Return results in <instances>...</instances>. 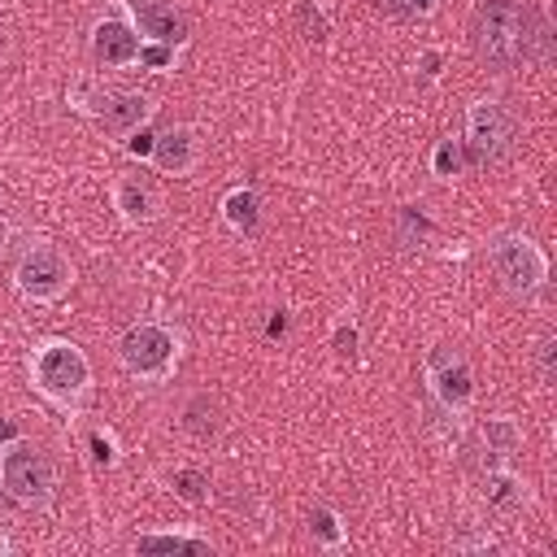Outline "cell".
<instances>
[{
	"instance_id": "cell-22",
	"label": "cell",
	"mask_w": 557,
	"mask_h": 557,
	"mask_svg": "<svg viewBox=\"0 0 557 557\" xmlns=\"http://www.w3.org/2000/svg\"><path fill=\"white\" fill-rule=\"evenodd\" d=\"M139 61L152 65V70H165V65L174 61V48H170V44H161V48H139Z\"/></svg>"
},
{
	"instance_id": "cell-5",
	"label": "cell",
	"mask_w": 557,
	"mask_h": 557,
	"mask_svg": "<svg viewBox=\"0 0 557 557\" xmlns=\"http://www.w3.org/2000/svg\"><path fill=\"white\" fill-rule=\"evenodd\" d=\"M0 479H4V487H9V496H13L17 505H48V496H52V487H57L52 461H48L39 448H26V444H17V448L4 453Z\"/></svg>"
},
{
	"instance_id": "cell-19",
	"label": "cell",
	"mask_w": 557,
	"mask_h": 557,
	"mask_svg": "<svg viewBox=\"0 0 557 557\" xmlns=\"http://www.w3.org/2000/svg\"><path fill=\"white\" fill-rule=\"evenodd\" d=\"M187 426H191L196 435H209V431H218V422H213V405H209V396H196V400H191V409H187Z\"/></svg>"
},
{
	"instance_id": "cell-29",
	"label": "cell",
	"mask_w": 557,
	"mask_h": 557,
	"mask_svg": "<svg viewBox=\"0 0 557 557\" xmlns=\"http://www.w3.org/2000/svg\"><path fill=\"white\" fill-rule=\"evenodd\" d=\"M4 244H9V218H4V205H0V252H4Z\"/></svg>"
},
{
	"instance_id": "cell-15",
	"label": "cell",
	"mask_w": 557,
	"mask_h": 557,
	"mask_svg": "<svg viewBox=\"0 0 557 557\" xmlns=\"http://www.w3.org/2000/svg\"><path fill=\"white\" fill-rule=\"evenodd\" d=\"M222 213H226V222H231L235 231H252L257 218H261V200H257V191L235 187V191L222 200Z\"/></svg>"
},
{
	"instance_id": "cell-13",
	"label": "cell",
	"mask_w": 557,
	"mask_h": 557,
	"mask_svg": "<svg viewBox=\"0 0 557 557\" xmlns=\"http://www.w3.org/2000/svg\"><path fill=\"white\" fill-rule=\"evenodd\" d=\"M191 157H196V148H191V131L187 126H174V131H165V135L152 139V161L165 174H183L191 165Z\"/></svg>"
},
{
	"instance_id": "cell-27",
	"label": "cell",
	"mask_w": 557,
	"mask_h": 557,
	"mask_svg": "<svg viewBox=\"0 0 557 557\" xmlns=\"http://www.w3.org/2000/svg\"><path fill=\"white\" fill-rule=\"evenodd\" d=\"M13 440H17V422L0 413V444H13Z\"/></svg>"
},
{
	"instance_id": "cell-25",
	"label": "cell",
	"mask_w": 557,
	"mask_h": 557,
	"mask_svg": "<svg viewBox=\"0 0 557 557\" xmlns=\"http://www.w3.org/2000/svg\"><path fill=\"white\" fill-rule=\"evenodd\" d=\"M152 139H157V135H148V131H144V135H135L126 148H131L135 157H152Z\"/></svg>"
},
{
	"instance_id": "cell-11",
	"label": "cell",
	"mask_w": 557,
	"mask_h": 557,
	"mask_svg": "<svg viewBox=\"0 0 557 557\" xmlns=\"http://www.w3.org/2000/svg\"><path fill=\"white\" fill-rule=\"evenodd\" d=\"M148 113H152V104H148V96H139V91H113V96L100 100V122H104L109 131H117V135L135 131Z\"/></svg>"
},
{
	"instance_id": "cell-9",
	"label": "cell",
	"mask_w": 557,
	"mask_h": 557,
	"mask_svg": "<svg viewBox=\"0 0 557 557\" xmlns=\"http://www.w3.org/2000/svg\"><path fill=\"white\" fill-rule=\"evenodd\" d=\"M431 387L448 409H466L470 396H474L470 366L461 357H453V352H431Z\"/></svg>"
},
{
	"instance_id": "cell-23",
	"label": "cell",
	"mask_w": 557,
	"mask_h": 557,
	"mask_svg": "<svg viewBox=\"0 0 557 557\" xmlns=\"http://www.w3.org/2000/svg\"><path fill=\"white\" fill-rule=\"evenodd\" d=\"M335 352H339V357H352V352H357V331H352V326H339V331H335Z\"/></svg>"
},
{
	"instance_id": "cell-24",
	"label": "cell",
	"mask_w": 557,
	"mask_h": 557,
	"mask_svg": "<svg viewBox=\"0 0 557 557\" xmlns=\"http://www.w3.org/2000/svg\"><path fill=\"white\" fill-rule=\"evenodd\" d=\"M91 457H96L100 466H109V461H113V444H109V435H100V431L91 435Z\"/></svg>"
},
{
	"instance_id": "cell-17",
	"label": "cell",
	"mask_w": 557,
	"mask_h": 557,
	"mask_svg": "<svg viewBox=\"0 0 557 557\" xmlns=\"http://www.w3.org/2000/svg\"><path fill=\"white\" fill-rule=\"evenodd\" d=\"M174 496L187 500V505H205L209 500V479L200 470H174Z\"/></svg>"
},
{
	"instance_id": "cell-30",
	"label": "cell",
	"mask_w": 557,
	"mask_h": 557,
	"mask_svg": "<svg viewBox=\"0 0 557 557\" xmlns=\"http://www.w3.org/2000/svg\"><path fill=\"white\" fill-rule=\"evenodd\" d=\"M9 500H13V496H9V487H4V479H0V518L9 513Z\"/></svg>"
},
{
	"instance_id": "cell-2",
	"label": "cell",
	"mask_w": 557,
	"mask_h": 557,
	"mask_svg": "<svg viewBox=\"0 0 557 557\" xmlns=\"http://www.w3.org/2000/svg\"><path fill=\"white\" fill-rule=\"evenodd\" d=\"M30 370H35L39 392H48V396H52V400H61V405L78 400V396L87 392V383H91L87 357H83L74 344H65V339H48V344L35 352Z\"/></svg>"
},
{
	"instance_id": "cell-6",
	"label": "cell",
	"mask_w": 557,
	"mask_h": 557,
	"mask_svg": "<svg viewBox=\"0 0 557 557\" xmlns=\"http://www.w3.org/2000/svg\"><path fill=\"white\" fill-rule=\"evenodd\" d=\"M122 361H126V370L131 374H139V379H161V374H170V366H174V357H178V339L165 331V326H152V322H144V326H131L126 335H122Z\"/></svg>"
},
{
	"instance_id": "cell-1",
	"label": "cell",
	"mask_w": 557,
	"mask_h": 557,
	"mask_svg": "<svg viewBox=\"0 0 557 557\" xmlns=\"http://www.w3.org/2000/svg\"><path fill=\"white\" fill-rule=\"evenodd\" d=\"M470 44L479 52L483 65L509 74L518 65L544 61L553 30L548 17L535 4H518V0H483L470 17Z\"/></svg>"
},
{
	"instance_id": "cell-20",
	"label": "cell",
	"mask_w": 557,
	"mask_h": 557,
	"mask_svg": "<svg viewBox=\"0 0 557 557\" xmlns=\"http://www.w3.org/2000/svg\"><path fill=\"white\" fill-rule=\"evenodd\" d=\"M461 170V144H453V139H444L440 148H435V174H444V178H453Z\"/></svg>"
},
{
	"instance_id": "cell-26",
	"label": "cell",
	"mask_w": 557,
	"mask_h": 557,
	"mask_svg": "<svg viewBox=\"0 0 557 557\" xmlns=\"http://www.w3.org/2000/svg\"><path fill=\"white\" fill-rule=\"evenodd\" d=\"M540 370L544 379H553V339H540Z\"/></svg>"
},
{
	"instance_id": "cell-3",
	"label": "cell",
	"mask_w": 557,
	"mask_h": 557,
	"mask_svg": "<svg viewBox=\"0 0 557 557\" xmlns=\"http://www.w3.org/2000/svg\"><path fill=\"white\" fill-rule=\"evenodd\" d=\"M518 131L522 126H518L513 109L500 100H479L466 117V135H470L466 144H470L474 161H505L518 148Z\"/></svg>"
},
{
	"instance_id": "cell-7",
	"label": "cell",
	"mask_w": 557,
	"mask_h": 557,
	"mask_svg": "<svg viewBox=\"0 0 557 557\" xmlns=\"http://www.w3.org/2000/svg\"><path fill=\"white\" fill-rule=\"evenodd\" d=\"M13 278H17V292L22 296H30V300H57L70 287V261L57 248L35 244V248L22 252Z\"/></svg>"
},
{
	"instance_id": "cell-31",
	"label": "cell",
	"mask_w": 557,
	"mask_h": 557,
	"mask_svg": "<svg viewBox=\"0 0 557 557\" xmlns=\"http://www.w3.org/2000/svg\"><path fill=\"white\" fill-rule=\"evenodd\" d=\"M0 57H4V30H0Z\"/></svg>"
},
{
	"instance_id": "cell-8",
	"label": "cell",
	"mask_w": 557,
	"mask_h": 557,
	"mask_svg": "<svg viewBox=\"0 0 557 557\" xmlns=\"http://www.w3.org/2000/svg\"><path fill=\"white\" fill-rule=\"evenodd\" d=\"M131 13L139 22V30L157 44H183L187 39V17L174 0H131Z\"/></svg>"
},
{
	"instance_id": "cell-4",
	"label": "cell",
	"mask_w": 557,
	"mask_h": 557,
	"mask_svg": "<svg viewBox=\"0 0 557 557\" xmlns=\"http://www.w3.org/2000/svg\"><path fill=\"white\" fill-rule=\"evenodd\" d=\"M487 257H492L496 278H500L509 292H535V287L544 283V274H548L544 252H540L527 235H496L492 248H487Z\"/></svg>"
},
{
	"instance_id": "cell-18",
	"label": "cell",
	"mask_w": 557,
	"mask_h": 557,
	"mask_svg": "<svg viewBox=\"0 0 557 557\" xmlns=\"http://www.w3.org/2000/svg\"><path fill=\"white\" fill-rule=\"evenodd\" d=\"M309 531H313L322 544H339V540H344V531H339V518H335L331 509H313V513H309Z\"/></svg>"
},
{
	"instance_id": "cell-14",
	"label": "cell",
	"mask_w": 557,
	"mask_h": 557,
	"mask_svg": "<svg viewBox=\"0 0 557 557\" xmlns=\"http://www.w3.org/2000/svg\"><path fill=\"white\" fill-rule=\"evenodd\" d=\"M483 500H487L492 509H500V513H513V509H522V505H527V487H522L513 474L492 470V474L483 479Z\"/></svg>"
},
{
	"instance_id": "cell-28",
	"label": "cell",
	"mask_w": 557,
	"mask_h": 557,
	"mask_svg": "<svg viewBox=\"0 0 557 557\" xmlns=\"http://www.w3.org/2000/svg\"><path fill=\"white\" fill-rule=\"evenodd\" d=\"M405 4V13H431L435 9V0H400Z\"/></svg>"
},
{
	"instance_id": "cell-16",
	"label": "cell",
	"mask_w": 557,
	"mask_h": 557,
	"mask_svg": "<svg viewBox=\"0 0 557 557\" xmlns=\"http://www.w3.org/2000/svg\"><path fill=\"white\" fill-rule=\"evenodd\" d=\"M135 548L139 553H209V544L191 535H139Z\"/></svg>"
},
{
	"instance_id": "cell-10",
	"label": "cell",
	"mask_w": 557,
	"mask_h": 557,
	"mask_svg": "<svg viewBox=\"0 0 557 557\" xmlns=\"http://www.w3.org/2000/svg\"><path fill=\"white\" fill-rule=\"evenodd\" d=\"M91 52H96V61H104V65H126V61L139 57V35H135L126 22L104 17V22H96V30H91Z\"/></svg>"
},
{
	"instance_id": "cell-21",
	"label": "cell",
	"mask_w": 557,
	"mask_h": 557,
	"mask_svg": "<svg viewBox=\"0 0 557 557\" xmlns=\"http://www.w3.org/2000/svg\"><path fill=\"white\" fill-rule=\"evenodd\" d=\"M483 444L487 448H513V426L509 422H487V431H483Z\"/></svg>"
},
{
	"instance_id": "cell-12",
	"label": "cell",
	"mask_w": 557,
	"mask_h": 557,
	"mask_svg": "<svg viewBox=\"0 0 557 557\" xmlns=\"http://www.w3.org/2000/svg\"><path fill=\"white\" fill-rule=\"evenodd\" d=\"M113 200H117V209H122L126 222H152L161 213V196L148 183H139V178H122L113 187Z\"/></svg>"
}]
</instances>
